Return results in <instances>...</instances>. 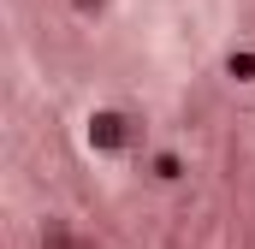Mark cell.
<instances>
[{
    "label": "cell",
    "instance_id": "obj_1",
    "mask_svg": "<svg viewBox=\"0 0 255 249\" xmlns=\"http://www.w3.org/2000/svg\"><path fill=\"white\" fill-rule=\"evenodd\" d=\"M89 142H95V148H119V142H125V119H119V113H95V119H89Z\"/></svg>",
    "mask_w": 255,
    "mask_h": 249
},
{
    "label": "cell",
    "instance_id": "obj_3",
    "mask_svg": "<svg viewBox=\"0 0 255 249\" xmlns=\"http://www.w3.org/2000/svg\"><path fill=\"white\" fill-rule=\"evenodd\" d=\"M226 71H232V77H250L255 60H250V54H232V60H226Z\"/></svg>",
    "mask_w": 255,
    "mask_h": 249
},
{
    "label": "cell",
    "instance_id": "obj_2",
    "mask_svg": "<svg viewBox=\"0 0 255 249\" xmlns=\"http://www.w3.org/2000/svg\"><path fill=\"white\" fill-rule=\"evenodd\" d=\"M154 178L172 184V178H178V154H154Z\"/></svg>",
    "mask_w": 255,
    "mask_h": 249
},
{
    "label": "cell",
    "instance_id": "obj_4",
    "mask_svg": "<svg viewBox=\"0 0 255 249\" xmlns=\"http://www.w3.org/2000/svg\"><path fill=\"white\" fill-rule=\"evenodd\" d=\"M77 6H101V0H77Z\"/></svg>",
    "mask_w": 255,
    "mask_h": 249
}]
</instances>
